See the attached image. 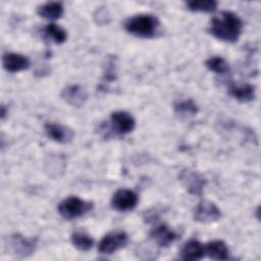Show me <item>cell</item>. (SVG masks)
I'll list each match as a JSON object with an SVG mask.
<instances>
[{"label": "cell", "instance_id": "cell-13", "mask_svg": "<svg viewBox=\"0 0 261 261\" xmlns=\"http://www.w3.org/2000/svg\"><path fill=\"white\" fill-rule=\"evenodd\" d=\"M61 97L68 104L75 107H80L87 100V93L83 87L79 85H70L62 90Z\"/></svg>", "mask_w": 261, "mask_h": 261}, {"label": "cell", "instance_id": "cell-20", "mask_svg": "<svg viewBox=\"0 0 261 261\" xmlns=\"http://www.w3.org/2000/svg\"><path fill=\"white\" fill-rule=\"evenodd\" d=\"M209 70L217 74H225L229 71L228 62L221 56H211L205 62Z\"/></svg>", "mask_w": 261, "mask_h": 261}, {"label": "cell", "instance_id": "cell-15", "mask_svg": "<svg viewBox=\"0 0 261 261\" xmlns=\"http://www.w3.org/2000/svg\"><path fill=\"white\" fill-rule=\"evenodd\" d=\"M228 93L240 102H250L255 98V88L250 84H230Z\"/></svg>", "mask_w": 261, "mask_h": 261}, {"label": "cell", "instance_id": "cell-8", "mask_svg": "<svg viewBox=\"0 0 261 261\" xmlns=\"http://www.w3.org/2000/svg\"><path fill=\"white\" fill-rule=\"evenodd\" d=\"M139 201L138 195L128 189L117 190L111 200L112 207L117 211H129L133 210Z\"/></svg>", "mask_w": 261, "mask_h": 261}, {"label": "cell", "instance_id": "cell-10", "mask_svg": "<svg viewBox=\"0 0 261 261\" xmlns=\"http://www.w3.org/2000/svg\"><path fill=\"white\" fill-rule=\"evenodd\" d=\"M3 67L9 72H17L30 67L31 62L29 58L18 53H5L2 57Z\"/></svg>", "mask_w": 261, "mask_h": 261}, {"label": "cell", "instance_id": "cell-19", "mask_svg": "<svg viewBox=\"0 0 261 261\" xmlns=\"http://www.w3.org/2000/svg\"><path fill=\"white\" fill-rule=\"evenodd\" d=\"M70 241L73 247L83 252L89 251L94 245V240L89 234L83 231L73 232L70 237Z\"/></svg>", "mask_w": 261, "mask_h": 261}, {"label": "cell", "instance_id": "cell-18", "mask_svg": "<svg viewBox=\"0 0 261 261\" xmlns=\"http://www.w3.org/2000/svg\"><path fill=\"white\" fill-rule=\"evenodd\" d=\"M44 34L47 39H50L55 44H62L66 41L67 34L64 29L56 23H49L44 29Z\"/></svg>", "mask_w": 261, "mask_h": 261}, {"label": "cell", "instance_id": "cell-21", "mask_svg": "<svg viewBox=\"0 0 261 261\" xmlns=\"http://www.w3.org/2000/svg\"><path fill=\"white\" fill-rule=\"evenodd\" d=\"M217 4L214 0H192L187 2V7L192 11L212 12L216 9Z\"/></svg>", "mask_w": 261, "mask_h": 261}, {"label": "cell", "instance_id": "cell-6", "mask_svg": "<svg viewBox=\"0 0 261 261\" xmlns=\"http://www.w3.org/2000/svg\"><path fill=\"white\" fill-rule=\"evenodd\" d=\"M37 247V239H28L19 233H14L8 239V248L11 253L18 257L32 255Z\"/></svg>", "mask_w": 261, "mask_h": 261}, {"label": "cell", "instance_id": "cell-14", "mask_svg": "<svg viewBox=\"0 0 261 261\" xmlns=\"http://www.w3.org/2000/svg\"><path fill=\"white\" fill-rule=\"evenodd\" d=\"M204 246L197 240L188 241L180 249L179 258L182 260H200L204 257Z\"/></svg>", "mask_w": 261, "mask_h": 261}, {"label": "cell", "instance_id": "cell-2", "mask_svg": "<svg viewBox=\"0 0 261 261\" xmlns=\"http://www.w3.org/2000/svg\"><path fill=\"white\" fill-rule=\"evenodd\" d=\"M159 27V20L151 14H138L124 22V29L129 34L140 38H151Z\"/></svg>", "mask_w": 261, "mask_h": 261}, {"label": "cell", "instance_id": "cell-12", "mask_svg": "<svg viewBox=\"0 0 261 261\" xmlns=\"http://www.w3.org/2000/svg\"><path fill=\"white\" fill-rule=\"evenodd\" d=\"M150 237L158 246L167 247L176 240L177 233L166 224L161 223L151 230Z\"/></svg>", "mask_w": 261, "mask_h": 261}, {"label": "cell", "instance_id": "cell-3", "mask_svg": "<svg viewBox=\"0 0 261 261\" xmlns=\"http://www.w3.org/2000/svg\"><path fill=\"white\" fill-rule=\"evenodd\" d=\"M93 208V203L79 197H68L58 205L59 214L65 219H74L83 216Z\"/></svg>", "mask_w": 261, "mask_h": 261}, {"label": "cell", "instance_id": "cell-5", "mask_svg": "<svg viewBox=\"0 0 261 261\" xmlns=\"http://www.w3.org/2000/svg\"><path fill=\"white\" fill-rule=\"evenodd\" d=\"M128 242V237L124 231H112L102 238L98 250L101 254L110 255L123 248Z\"/></svg>", "mask_w": 261, "mask_h": 261}, {"label": "cell", "instance_id": "cell-16", "mask_svg": "<svg viewBox=\"0 0 261 261\" xmlns=\"http://www.w3.org/2000/svg\"><path fill=\"white\" fill-rule=\"evenodd\" d=\"M205 254L215 260H226L229 257V250L223 241H212L204 246Z\"/></svg>", "mask_w": 261, "mask_h": 261}, {"label": "cell", "instance_id": "cell-4", "mask_svg": "<svg viewBox=\"0 0 261 261\" xmlns=\"http://www.w3.org/2000/svg\"><path fill=\"white\" fill-rule=\"evenodd\" d=\"M179 181L184 186V188L192 195L195 196H201L204 190V187L206 185V179L205 177L191 169H182L178 175Z\"/></svg>", "mask_w": 261, "mask_h": 261}, {"label": "cell", "instance_id": "cell-23", "mask_svg": "<svg viewBox=\"0 0 261 261\" xmlns=\"http://www.w3.org/2000/svg\"><path fill=\"white\" fill-rule=\"evenodd\" d=\"M5 115H6V110H5V106H4V105H2V106H1V118H2V119H4Z\"/></svg>", "mask_w": 261, "mask_h": 261}, {"label": "cell", "instance_id": "cell-22", "mask_svg": "<svg viewBox=\"0 0 261 261\" xmlns=\"http://www.w3.org/2000/svg\"><path fill=\"white\" fill-rule=\"evenodd\" d=\"M175 112L179 115H195L198 112L197 105L192 100H185L177 102L174 105Z\"/></svg>", "mask_w": 261, "mask_h": 261}, {"label": "cell", "instance_id": "cell-11", "mask_svg": "<svg viewBox=\"0 0 261 261\" xmlns=\"http://www.w3.org/2000/svg\"><path fill=\"white\" fill-rule=\"evenodd\" d=\"M46 135L53 141L58 143H68L73 138V132L69 127L60 123L48 122L45 124Z\"/></svg>", "mask_w": 261, "mask_h": 261}, {"label": "cell", "instance_id": "cell-7", "mask_svg": "<svg viewBox=\"0 0 261 261\" xmlns=\"http://www.w3.org/2000/svg\"><path fill=\"white\" fill-rule=\"evenodd\" d=\"M221 217L220 209L211 201L203 200L194 209V219L201 223H211Z\"/></svg>", "mask_w": 261, "mask_h": 261}, {"label": "cell", "instance_id": "cell-1", "mask_svg": "<svg viewBox=\"0 0 261 261\" xmlns=\"http://www.w3.org/2000/svg\"><path fill=\"white\" fill-rule=\"evenodd\" d=\"M243 22L231 11H221L211 19L209 32L218 40L233 43L242 34Z\"/></svg>", "mask_w": 261, "mask_h": 261}, {"label": "cell", "instance_id": "cell-17", "mask_svg": "<svg viewBox=\"0 0 261 261\" xmlns=\"http://www.w3.org/2000/svg\"><path fill=\"white\" fill-rule=\"evenodd\" d=\"M38 14L44 18L57 19L63 14V6L60 2H48L38 8Z\"/></svg>", "mask_w": 261, "mask_h": 261}, {"label": "cell", "instance_id": "cell-9", "mask_svg": "<svg viewBox=\"0 0 261 261\" xmlns=\"http://www.w3.org/2000/svg\"><path fill=\"white\" fill-rule=\"evenodd\" d=\"M136 126L135 118L125 111H115L111 113L110 127L117 135H125L134 130Z\"/></svg>", "mask_w": 261, "mask_h": 261}]
</instances>
